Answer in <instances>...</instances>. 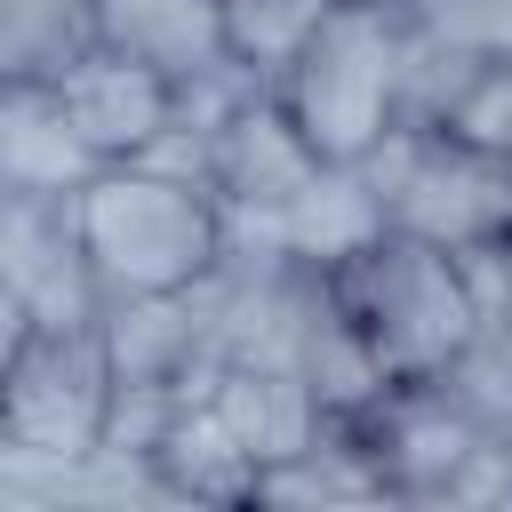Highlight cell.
<instances>
[{
    "label": "cell",
    "instance_id": "1",
    "mask_svg": "<svg viewBox=\"0 0 512 512\" xmlns=\"http://www.w3.org/2000/svg\"><path fill=\"white\" fill-rule=\"evenodd\" d=\"M112 344L104 320L88 328H32L0 352V504L56 512L72 464H88L112 432Z\"/></svg>",
    "mask_w": 512,
    "mask_h": 512
},
{
    "label": "cell",
    "instance_id": "2",
    "mask_svg": "<svg viewBox=\"0 0 512 512\" xmlns=\"http://www.w3.org/2000/svg\"><path fill=\"white\" fill-rule=\"evenodd\" d=\"M72 208H80L88 264L104 280V312L136 304V296H184V288L216 280V264L232 256L224 200L208 184H192V176L152 168V160L96 168V184Z\"/></svg>",
    "mask_w": 512,
    "mask_h": 512
},
{
    "label": "cell",
    "instance_id": "3",
    "mask_svg": "<svg viewBox=\"0 0 512 512\" xmlns=\"http://www.w3.org/2000/svg\"><path fill=\"white\" fill-rule=\"evenodd\" d=\"M328 296L336 312L352 320V336L368 344V360L392 376V384H416V376H440L472 336H480V288H472V264L440 240H416V232H376L360 240L336 272H328Z\"/></svg>",
    "mask_w": 512,
    "mask_h": 512
},
{
    "label": "cell",
    "instance_id": "4",
    "mask_svg": "<svg viewBox=\"0 0 512 512\" xmlns=\"http://www.w3.org/2000/svg\"><path fill=\"white\" fill-rule=\"evenodd\" d=\"M400 72H408V16L392 0H344L320 40L288 64L280 104L320 144V160H368L400 128Z\"/></svg>",
    "mask_w": 512,
    "mask_h": 512
},
{
    "label": "cell",
    "instance_id": "5",
    "mask_svg": "<svg viewBox=\"0 0 512 512\" xmlns=\"http://www.w3.org/2000/svg\"><path fill=\"white\" fill-rule=\"evenodd\" d=\"M392 232L440 240L456 256L512 248V152H488L456 128H392L368 152Z\"/></svg>",
    "mask_w": 512,
    "mask_h": 512
},
{
    "label": "cell",
    "instance_id": "6",
    "mask_svg": "<svg viewBox=\"0 0 512 512\" xmlns=\"http://www.w3.org/2000/svg\"><path fill=\"white\" fill-rule=\"evenodd\" d=\"M352 424H360L392 504H504V488H512V448L496 432H480L424 376L384 384Z\"/></svg>",
    "mask_w": 512,
    "mask_h": 512
},
{
    "label": "cell",
    "instance_id": "7",
    "mask_svg": "<svg viewBox=\"0 0 512 512\" xmlns=\"http://www.w3.org/2000/svg\"><path fill=\"white\" fill-rule=\"evenodd\" d=\"M0 304H16L32 328H88V320H104V280L88 264L72 200L0 192Z\"/></svg>",
    "mask_w": 512,
    "mask_h": 512
},
{
    "label": "cell",
    "instance_id": "8",
    "mask_svg": "<svg viewBox=\"0 0 512 512\" xmlns=\"http://www.w3.org/2000/svg\"><path fill=\"white\" fill-rule=\"evenodd\" d=\"M320 176H328V160H320V144L296 128V112L280 104V88L248 96V104L216 128V144H208V192L224 200L232 224L280 216V208L304 200Z\"/></svg>",
    "mask_w": 512,
    "mask_h": 512
},
{
    "label": "cell",
    "instance_id": "9",
    "mask_svg": "<svg viewBox=\"0 0 512 512\" xmlns=\"http://www.w3.org/2000/svg\"><path fill=\"white\" fill-rule=\"evenodd\" d=\"M112 168L64 112L56 80H0V192L24 200H80Z\"/></svg>",
    "mask_w": 512,
    "mask_h": 512
},
{
    "label": "cell",
    "instance_id": "10",
    "mask_svg": "<svg viewBox=\"0 0 512 512\" xmlns=\"http://www.w3.org/2000/svg\"><path fill=\"white\" fill-rule=\"evenodd\" d=\"M56 96H64V112H72V128H80L104 160H144V152L160 144L168 112H176V80L152 72V64H136V56H120V48H88V56L56 80Z\"/></svg>",
    "mask_w": 512,
    "mask_h": 512
},
{
    "label": "cell",
    "instance_id": "11",
    "mask_svg": "<svg viewBox=\"0 0 512 512\" xmlns=\"http://www.w3.org/2000/svg\"><path fill=\"white\" fill-rule=\"evenodd\" d=\"M96 24H104V48H120L168 80H192L232 56L224 0H96Z\"/></svg>",
    "mask_w": 512,
    "mask_h": 512
},
{
    "label": "cell",
    "instance_id": "12",
    "mask_svg": "<svg viewBox=\"0 0 512 512\" xmlns=\"http://www.w3.org/2000/svg\"><path fill=\"white\" fill-rule=\"evenodd\" d=\"M104 48L96 0H0V80H64Z\"/></svg>",
    "mask_w": 512,
    "mask_h": 512
},
{
    "label": "cell",
    "instance_id": "13",
    "mask_svg": "<svg viewBox=\"0 0 512 512\" xmlns=\"http://www.w3.org/2000/svg\"><path fill=\"white\" fill-rule=\"evenodd\" d=\"M344 0H224V40L232 56L256 72V80H288V64L320 40V24L336 16Z\"/></svg>",
    "mask_w": 512,
    "mask_h": 512
},
{
    "label": "cell",
    "instance_id": "14",
    "mask_svg": "<svg viewBox=\"0 0 512 512\" xmlns=\"http://www.w3.org/2000/svg\"><path fill=\"white\" fill-rule=\"evenodd\" d=\"M424 384H440L480 432H496V440L512 448V328H504V320H480V336H472L440 376H424Z\"/></svg>",
    "mask_w": 512,
    "mask_h": 512
},
{
    "label": "cell",
    "instance_id": "15",
    "mask_svg": "<svg viewBox=\"0 0 512 512\" xmlns=\"http://www.w3.org/2000/svg\"><path fill=\"white\" fill-rule=\"evenodd\" d=\"M416 32H432L440 48L472 56V64H504L512 56V0H400Z\"/></svg>",
    "mask_w": 512,
    "mask_h": 512
},
{
    "label": "cell",
    "instance_id": "16",
    "mask_svg": "<svg viewBox=\"0 0 512 512\" xmlns=\"http://www.w3.org/2000/svg\"><path fill=\"white\" fill-rule=\"evenodd\" d=\"M448 128L472 136V144H488V152H512V56L488 64V72L464 88V104L448 112Z\"/></svg>",
    "mask_w": 512,
    "mask_h": 512
},
{
    "label": "cell",
    "instance_id": "17",
    "mask_svg": "<svg viewBox=\"0 0 512 512\" xmlns=\"http://www.w3.org/2000/svg\"><path fill=\"white\" fill-rule=\"evenodd\" d=\"M464 264H472V288H480V312L512 328V248H480V256H464Z\"/></svg>",
    "mask_w": 512,
    "mask_h": 512
},
{
    "label": "cell",
    "instance_id": "18",
    "mask_svg": "<svg viewBox=\"0 0 512 512\" xmlns=\"http://www.w3.org/2000/svg\"><path fill=\"white\" fill-rule=\"evenodd\" d=\"M504 512H512V488H504Z\"/></svg>",
    "mask_w": 512,
    "mask_h": 512
},
{
    "label": "cell",
    "instance_id": "19",
    "mask_svg": "<svg viewBox=\"0 0 512 512\" xmlns=\"http://www.w3.org/2000/svg\"><path fill=\"white\" fill-rule=\"evenodd\" d=\"M392 8H400V0H392Z\"/></svg>",
    "mask_w": 512,
    "mask_h": 512
}]
</instances>
